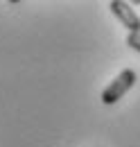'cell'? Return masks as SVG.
<instances>
[{
  "label": "cell",
  "instance_id": "2",
  "mask_svg": "<svg viewBox=\"0 0 140 147\" xmlns=\"http://www.w3.org/2000/svg\"><path fill=\"white\" fill-rule=\"evenodd\" d=\"M108 9L113 11V16L129 30V34H140V16L133 11V7L124 0H111Z\"/></svg>",
  "mask_w": 140,
  "mask_h": 147
},
{
  "label": "cell",
  "instance_id": "3",
  "mask_svg": "<svg viewBox=\"0 0 140 147\" xmlns=\"http://www.w3.org/2000/svg\"><path fill=\"white\" fill-rule=\"evenodd\" d=\"M127 45L133 48L136 52H140V34H129L127 36Z\"/></svg>",
  "mask_w": 140,
  "mask_h": 147
},
{
  "label": "cell",
  "instance_id": "1",
  "mask_svg": "<svg viewBox=\"0 0 140 147\" xmlns=\"http://www.w3.org/2000/svg\"><path fill=\"white\" fill-rule=\"evenodd\" d=\"M136 73L131 70V68H124V70H120V75L106 86L104 91H102V102H104L106 107H111V104H115V102H120L124 95H127V91L136 84Z\"/></svg>",
  "mask_w": 140,
  "mask_h": 147
}]
</instances>
